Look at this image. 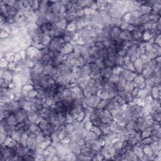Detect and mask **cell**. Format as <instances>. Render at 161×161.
<instances>
[{
	"label": "cell",
	"instance_id": "6da1fadb",
	"mask_svg": "<svg viewBox=\"0 0 161 161\" xmlns=\"http://www.w3.org/2000/svg\"><path fill=\"white\" fill-rule=\"evenodd\" d=\"M66 42L64 40L62 36L51 38L50 42L47 45V48L49 50L54 52H60L65 45Z\"/></svg>",
	"mask_w": 161,
	"mask_h": 161
},
{
	"label": "cell",
	"instance_id": "7a4b0ae2",
	"mask_svg": "<svg viewBox=\"0 0 161 161\" xmlns=\"http://www.w3.org/2000/svg\"><path fill=\"white\" fill-rule=\"evenodd\" d=\"M101 98L98 97L96 95H92L90 97H85L83 99V102L85 106L96 108Z\"/></svg>",
	"mask_w": 161,
	"mask_h": 161
},
{
	"label": "cell",
	"instance_id": "3957f363",
	"mask_svg": "<svg viewBox=\"0 0 161 161\" xmlns=\"http://www.w3.org/2000/svg\"><path fill=\"white\" fill-rule=\"evenodd\" d=\"M85 146L96 151H99L101 149V147H102V145L99 144L98 138L86 140Z\"/></svg>",
	"mask_w": 161,
	"mask_h": 161
},
{
	"label": "cell",
	"instance_id": "277c9868",
	"mask_svg": "<svg viewBox=\"0 0 161 161\" xmlns=\"http://www.w3.org/2000/svg\"><path fill=\"white\" fill-rule=\"evenodd\" d=\"M121 32H122V29L120 28L117 27V26H111L110 30V38L114 40L119 38Z\"/></svg>",
	"mask_w": 161,
	"mask_h": 161
},
{
	"label": "cell",
	"instance_id": "5b68a950",
	"mask_svg": "<svg viewBox=\"0 0 161 161\" xmlns=\"http://www.w3.org/2000/svg\"><path fill=\"white\" fill-rule=\"evenodd\" d=\"M98 151L94 150V149H92L91 148H89V147H87L86 146H84L83 148L81 149V150H80V153H83V155L87 156V157H91V159L95 156V154Z\"/></svg>",
	"mask_w": 161,
	"mask_h": 161
},
{
	"label": "cell",
	"instance_id": "8992f818",
	"mask_svg": "<svg viewBox=\"0 0 161 161\" xmlns=\"http://www.w3.org/2000/svg\"><path fill=\"white\" fill-rule=\"evenodd\" d=\"M151 96L153 99L160 100V85L153 86L151 89Z\"/></svg>",
	"mask_w": 161,
	"mask_h": 161
},
{
	"label": "cell",
	"instance_id": "52a82bcc",
	"mask_svg": "<svg viewBox=\"0 0 161 161\" xmlns=\"http://www.w3.org/2000/svg\"><path fill=\"white\" fill-rule=\"evenodd\" d=\"M142 15H148L150 13L152 8L151 6L147 5L145 3L144 5L140 6L137 10Z\"/></svg>",
	"mask_w": 161,
	"mask_h": 161
},
{
	"label": "cell",
	"instance_id": "ba28073f",
	"mask_svg": "<svg viewBox=\"0 0 161 161\" xmlns=\"http://www.w3.org/2000/svg\"><path fill=\"white\" fill-rule=\"evenodd\" d=\"M148 18L149 22L153 23H156L160 19V15L157 12L151 10L150 13L148 15Z\"/></svg>",
	"mask_w": 161,
	"mask_h": 161
},
{
	"label": "cell",
	"instance_id": "9c48e42d",
	"mask_svg": "<svg viewBox=\"0 0 161 161\" xmlns=\"http://www.w3.org/2000/svg\"><path fill=\"white\" fill-rule=\"evenodd\" d=\"M61 8H62V5H60L59 2H53L51 5L52 13H56V14H59V13H61Z\"/></svg>",
	"mask_w": 161,
	"mask_h": 161
},
{
	"label": "cell",
	"instance_id": "30bf717a",
	"mask_svg": "<svg viewBox=\"0 0 161 161\" xmlns=\"http://www.w3.org/2000/svg\"><path fill=\"white\" fill-rule=\"evenodd\" d=\"M73 51H74L73 45L71 43H66L62 47V49H61V50H60V53H61L62 55H67Z\"/></svg>",
	"mask_w": 161,
	"mask_h": 161
},
{
	"label": "cell",
	"instance_id": "8fae6325",
	"mask_svg": "<svg viewBox=\"0 0 161 161\" xmlns=\"http://www.w3.org/2000/svg\"><path fill=\"white\" fill-rule=\"evenodd\" d=\"M6 120L8 124L10 125H17L19 123L16 116L15 115V114L13 113L10 114L8 118H6Z\"/></svg>",
	"mask_w": 161,
	"mask_h": 161
},
{
	"label": "cell",
	"instance_id": "7c38bea8",
	"mask_svg": "<svg viewBox=\"0 0 161 161\" xmlns=\"http://www.w3.org/2000/svg\"><path fill=\"white\" fill-rule=\"evenodd\" d=\"M110 102V99H101L99 101V103L96 106V108L98 109H105L106 106L108 105V104Z\"/></svg>",
	"mask_w": 161,
	"mask_h": 161
},
{
	"label": "cell",
	"instance_id": "4fadbf2b",
	"mask_svg": "<svg viewBox=\"0 0 161 161\" xmlns=\"http://www.w3.org/2000/svg\"><path fill=\"white\" fill-rule=\"evenodd\" d=\"M103 61H104V64H105V67H109V68H113L115 66V64H114L112 61H111V60L107 57L103 59Z\"/></svg>",
	"mask_w": 161,
	"mask_h": 161
},
{
	"label": "cell",
	"instance_id": "5bb4252c",
	"mask_svg": "<svg viewBox=\"0 0 161 161\" xmlns=\"http://www.w3.org/2000/svg\"><path fill=\"white\" fill-rule=\"evenodd\" d=\"M91 122L93 124V126H97V127H99V125H101V123H102V120H101L100 118H99L98 117H96L95 118H93L92 120H90Z\"/></svg>",
	"mask_w": 161,
	"mask_h": 161
},
{
	"label": "cell",
	"instance_id": "9a60e30c",
	"mask_svg": "<svg viewBox=\"0 0 161 161\" xmlns=\"http://www.w3.org/2000/svg\"><path fill=\"white\" fill-rule=\"evenodd\" d=\"M95 64L99 67V68L102 69L103 68H105V65L104 64V61H103V58H99L96 60V61L95 62Z\"/></svg>",
	"mask_w": 161,
	"mask_h": 161
},
{
	"label": "cell",
	"instance_id": "2e32d148",
	"mask_svg": "<svg viewBox=\"0 0 161 161\" xmlns=\"http://www.w3.org/2000/svg\"><path fill=\"white\" fill-rule=\"evenodd\" d=\"M95 47H97L98 49H103L105 48V47L102 41H99V40H96L95 43Z\"/></svg>",
	"mask_w": 161,
	"mask_h": 161
},
{
	"label": "cell",
	"instance_id": "e0dca14e",
	"mask_svg": "<svg viewBox=\"0 0 161 161\" xmlns=\"http://www.w3.org/2000/svg\"><path fill=\"white\" fill-rule=\"evenodd\" d=\"M9 86L10 84L7 81H6L3 78H1V88L8 89L9 88Z\"/></svg>",
	"mask_w": 161,
	"mask_h": 161
}]
</instances>
